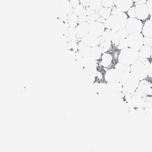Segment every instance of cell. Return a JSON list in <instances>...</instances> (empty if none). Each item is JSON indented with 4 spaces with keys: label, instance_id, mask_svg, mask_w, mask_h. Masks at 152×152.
Wrapping results in <instances>:
<instances>
[{
    "label": "cell",
    "instance_id": "6da1fadb",
    "mask_svg": "<svg viewBox=\"0 0 152 152\" xmlns=\"http://www.w3.org/2000/svg\"><path fill=\"white\" fill-rule=\"evenodd\" d=\"M130 0H115L114 6L121 11L126 12L130 7Z\"/></svg>",
    "mask_w": 152,
    "mask_h": 152
},
{
    "label": "cell",
    "instance_id": "7a4b0ae2",
    "mask_svg": "<svg viewBox=\"0 0 152 152\" xmlns=\"http://www.w3.org/2000/svg\"><path fill=\"white\" fill-rule=\"evenodd\" d=\"M61 8L62 12L67 15L73 12L74 9L69 0H62Z\"/></svg>",
    "mask_w": 152,
    "mask_h": 152
},
{
    "label": "cell",
    "instance_id": "3957f363",
    "mask_svg": "<svg viewBox=\"0 0 152 152\" xmlns=\"http://www.w3.org/2000/svg\"><path fill=\"white\" fill-rule=\"evenodd\" d=\"M89 7L92 10L98 12L102 7V0H90Z\"/></svg>",
    "mask_w": 152,
    "mask_h": 152
},
{
    "label": "cell",
    "instance_id": "277c9868",
    "mask_svg": "<svg viewBox=\"0 0 152 152\" xmlns=\"http://www.w3.org/2000/svg\"><path fill=\"white\" fill-rule=\"evenodd\" d=\"M112 7L107 8L102 7L98 13L100 16L106 20L109 18L111 15Z\"/></svg>",
    "mask_w": 152,
    "mask_h": 152
},
{
    "label": "cell",
    "instance_id": "5b68a950",
    "mask_svg": "<svg viewBox=\"0 0 152 152\" xmlns=\"http://www.w3.org/2000/svg\"><path fill=\"white\" fill-rule=\"evenodd\" d=\"M86 7L80 4L74 9L73 12L78 16L83 14H85Z\"/></svg>",
    "mask_w": 152,
    "mask_h": 152
},
{
    "label": "cell",
    "instance_id": "8992f818",
    "mask_svg": "<svg viewBox=\"0 0 152 152\" xmlns=\"http://www.w3.org/2000/svg\"><path fill=\"white\" fill-rule=\"evenodd\" d=\"M103 7L112 8L114 6L115 0H102Z\"/></svg>",
    "mask_w": 152,
    "mask_h": 152
},
{
    "label": "cell",
    "instance_id": "52a82bcc",
    "mask_svg": "<svg viewBox=\"0 0 152 152\" xmlns=\"http://www.w3.org/2000/svg\"><path fill=\"white\" fill-rule=\"evenodd\" d=\"M100 16L98 12H96L93 14L87 16V20L91 21H96Z\"/></svg>",
    "mask_w": 152,
    "mask_h": 152
},
{
    "label": "cell",
    "instance_id": "ba28073f",
    "mask_svg": "<svg viewBox=\"0 0 152 152\" xmlns=\"http://www.w3.org/2000/svg\"><path fill=\"white\" fill-rule=\"evenodd\" d=\"M78 16L79 18V20L78 22V24L88 21L87 16L85 14H81Z\"/></svg>",
    "mask_w": 152,
    "mask_h": 152
},
{
    "label": "cell",
    "instance_id": "9c48e42d",
    "mask_svg": "<svg viewBox=\"0 0 152 152\" xmlns=\"http://www.w3.org/2000/svg\"><path fill=\"white\" fill-rule=\"evenodd\" d=\"M96 12L91 10L89 7H86V11L85 14L87 16L90 15Z\"/></svg>",
    "mask_w": 152,
    "mask_h": 152
},
{
    "label": "cell",
    "instance_id": "30bf717a",
    "mask_svg": "<svg viewBox=\"0 0 152 152\" xmlns=\"http://www.w3.org/2000/svg\"><path fill=\"white\" fill-rule=\"evenodd\" d=\"M69 0L74 9H75L78 5L80 4L79 0Z\"/></svg>",
    "mask_w": 152,
    "mask_h": 152
},
{
    "label": "cell",
    "instance_id": "8fae6325",
    "mask_svg": "<svg viewBox=\"0 0 152 152\" xmlns=\"http://www.w3.org/2000/svg\"><path fill=\"white\" fill-rule=\"evenodd\" d=\"M80 4L85 7H89V0H79Z\"/></svg>",
    "mask_w": 152,
    "mask_h": 152
},
{
    "label": "cell",
    "instance_id": "7c38bea8",
    "mask_svg": "<svg viewBox=\"0 0 152 152\" xmlns=\"http://www.w3.org/2000/svg\"><path fill=\"white\" fill-rule=\"evenodd\" d=\"M106 20L105 19H104L103 18L100 16L96 20V21H97L99 22L104 23L106 22Z\"/></svg>",
    "mask_w": 152,
    "mask_h": 152
},
{
    "label": "cell",
    "instance_id": "4fadbf2b",
    "mask_svg": "<svg viewBox=\"0 0 152 152\" xmlns=\"http://www.w3.org/2000/svg\"></svg>",
    "mask_w": 152,
    "mask_h": 152
}]
</instances>
